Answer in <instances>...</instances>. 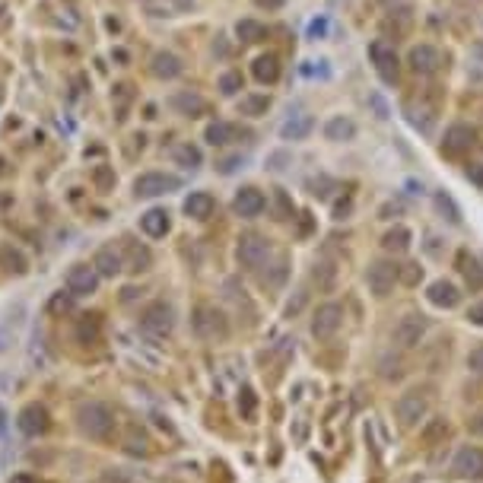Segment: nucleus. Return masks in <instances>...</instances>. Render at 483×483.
Instances as JSON below:
<instances>
[{"instance_id":"20","label":"nucleus","mask_w":483,"mask_h":483,"mask_svg":"<svg viewBox=\"0 0 483 483\" xmlns=\"http://www.w3.org/2000/svg\"><path fill=\"white\" fill-rule=\"evenodd\" d=\"M474 144V131L467 124H455V127H448V134H445V153H465L467 147Z\"/></svg>"},{"instance_id":"42","label":"nucleus","mask_w":483,"mask_h":483,"mask_svg":"<svg viewBox=\"0 0 483 483\" xmlns=\"http://www.w3.org/2000/svg\"><path fill=\"white\" fill-rule=\"evenodd\" d=\"M96 181H99V188H108V185L115 181V175L108 172V169H99V172H96Z\"/></svg>"},{"instance_id":"17","label":"nucleus","mask_w":483,"mask_h":483,"mask_svg":"<svg viewBox=\"0 0 483 483\" xmlns=\"http://www.w3.org/2000/svg\"><path fill=\"white\" fill-rule=\"evenodd\" d=\"M140 229H144L149 239H162V235L169 233V213L166 210H159V207L147 210V213L140 216Z\"/></svg>"},{"instance_id":"13","label":"nucleus","mask_w":483,"mask_h":483,"mask_svg":"<svg viewBox=\"0 0 483 483\" xmlns=\"http://www.w3.org/2000/svg\"><path fill=\"white\" fill-rule=\"evenodd\" d=\"M16 426H19V430H23L26 435H42V432H48V426H51L48 410H45L42 404H26L23 410H19V417H16Z\"/></svg>"},{"instance_id":"41","label":"nucleus","mask_w":483,"mask_h":483,"mask_svg":"<svg viewBox=\"0 0 483 483\" xmlns=\"http://www.w3.org/2000/svg\"><path fill=\"white\" fill-rule=\"evenodd\" d=\"M70 309V296H54L51 299V312H67Z\"/></svg>"},{"instance_id":"31","label":"nucleus","mask_w":483,"mask_h":483,"mask_svg":"<svg viewBox=\"0 0 483 483\" xmlns=\"http://www.w3.org/2000/svg\"><path fill=\"white\" fill-rule=\"evenodd\" d=\"M235 32H239L242 42H261V38H264V26L255 23V19H242Z\"/></svg>"},{"instance_id":"2","label":"nucleus","mask_w":483,"mask_h":483,"mask_svg":"<svg viewBox=\"0 0 483 483\" xmlns=\"http://www.w3.org/2000/svg\"><path fill=\"white\" fill-rule=\"evenodd\" d=\"M140 328L147 331V334L153 337H169L175 328V312L169 302H153L144 309V315H140Z\"/></svg>"},{"instance_id":"40","label":"nucleus","mask_w":483,"mask_h":483,"mask_svg":"<svg viewBox=\"0 0 483 483\" xmlns=\"http://www.w3.org/2000/svg\"><path fill=\"white\" fill-rule=\"evenodd\" d=\"M324 32H328V19H312V23H309V38H322L324 36Z\"/></svg>"},{"instance_id":"34","label":"nucleus","mask_w":483,"mask_h":483,"mask_svg":"<svg viewBox=\"0 0 483 483\" xmlns=\"http://www.w3.org/2000/svg\"><path fill=\"white\" fill-rule=\"evenodd\" d=\"M220 90L226 92V96H233V92H239V90H242V73H239V70H233V73H223V77H220Z\"/></svg>"},{"instance_id":"25","label":"nucleus","mask_w":483,"mask_h":483,"mask_svg":"<svg viewBox=\"0 0 483 483\" xmlns=\"http://www.w3.org/2000/svg\"><path fill=\"white\" fill-rule=\"evenodd\" d=\"M0 264H4L10 274H26V258H23V251H16L13 245L0 248Z\"/></svg>"},{"instance_id":"38","label":"nucleus","mask_w":483,"mask_h":483,"mask_svg":"<svg viewBox=\"0 0 483 483\" xmlns=\"http://www.w3.org/2000/svg\"><path fill=\"white\" fill-rule=\"evenodd\" d=\"M467 369L477 372V376H483V344L474 346V350L467 353Z\"/></svg>"},{"instance_id":"44","label":"nucleus","mask_w":483,"mask_h":483,"mask_svg":"<svg viewBox=\"0 0 483 483\" xmlns=\"http://www.w3.org/2000/svg\"><path fill=\"white\" fill-rule=\"evenodd\" d=\"M467 179L477 181V185L483 188V166H471V169H467Z\"/></svg>"},{"instance_id":"18","label":"nucleus","mask_w":483,"mask_h":483,"mask_svg":"<svg viewBox=\"0 0 483 483\" xmlns=\"http://www.w3.org/2000/svg\"><path fill=\"white\" fill-rule=\"evenodd\" d=\"M213 207H216V201L207 191H194L185 201V213L191 216V220H210V216H213Z\"/></svg>"},{"instance_id":"10","label":"nucleus","mask_w":483,"mask_h":483,"mask_svg":"<svg viewBox=\"0 0 483 483\" xmlns=\"http://www.w3.org/2000/svg\"><path fill=\"white\" fill-rule=\"evenodd\" d=\"M426 328H430V324H426L423 315H407V318H400V322H398L391 340L400 346V350H410V346L420 344V337L426 334Z\"/></svg>"},{"instance_id":"15","label":"nucleus","mask_w":483,"mask_h":483,"mask_svg":"<svg viewBox=\"0 0 483 483\" xmlns=\"http://www.w3.org/2000/svg\"><path fill=\"white\" fill-rule=\"evenodd\" d=\"M92 267H96L99 277H115L124 270V258H121V251L115 245H102L96 258H92Z\"/></svg>"},{"instance_id":"8","label":"nucleus","mask_w":483,"mask_h":483,"mask_svg":"<svg viewBox=\"0 0 483 483\" xmlns=\"http://www.w3.org/2000/svg\"><path fill=\"white\" fill-rule=\"evenodd\" d=\"M181 181L175 175H166V172H147L134 181V194L137 197H159V194H169L175 191Z\"/></svg>"},{"instance_id":"22","label":"nucleus","mask_w":483,"mask_h":483,"mask_svg":"<svg viewBox=\"0 0 483 483\" xmlns=\"http://www.w3.org/2000/svg\"><path fill=\"white\" fill-rule=\"evenodd\" d=\"M312 127H315V121L309 115H296V118H290L280 127V134H283V140H305L312 134Z\"/></svg>"},{"instance_id":"9","label":"nucleus","mask_w":483,"mask_h":483,"mask_svg":"<svg viewBox=\"0 0 483 483\" xmlns=\"http://www.w3.org/2000/svg\"><path fill=\"white\" fill-rule=\"evenodd\" d=\"M369 58H372V64H376L378 77H382L385 83H394V80H398V54H394L391 42H372Z\"/></svg>"},{"instance_id":"48","label":"nucleus","mask_w":483,"mask_h":483,"mask_svg":"<svg viewBox=\"0 0 483 483\" xmlns=\"http://www.w3.org/2000/svg\"><path fill=\"white\" fill-rule=\"evenodd\" d=\"M283 0H258V6H280Z\"/></svg>"},{"instance_id":"43","label":"nucleus","mask_w":483,"mask_h":483,"mask_svg":"<svg viewBox=\"0 0 483 483\" xmlns=\"http://www.w3.org/2000/svg\"><path fill=\"white\" fill-rule=\"evenodd\" d=\"M404 280H407V283H417V280H420V267H417V264H407Z\"/></svg>"},{"instance_id":"16","label":"nucleus","mask_w":483,"mask_h":483,"mask_svg":"<svg viewBox=\"0 0 483 483\" xmlns=\"http://www.w3.org/2000/svg\"><path fill=\"white\" fill-rule=\"evenodd\" d=\"M410 64L417 73H435L442 64V54L432 48V45H420V48L410 51Z\"/></svg>"},{"instance_id":"37","label":"nucleus","mask_w":483,"mask_h":483,"mask_svg":"<svg viewBox=\"0 0 483 483\" xmlns=\"http://www.w3.org/2000/svg\"><path fill=\"white\" fill-rule=\"evenodd\" d=\"M445 432H448V423H445V420H435V423H430L423 430V442H430V445H432V442L439 439V435H445Z\"/></svg>"},{"instance_id":"24","label":"nucleus","mask_w":483,"mask_h":483,"mask_svg":"<svg viewBox=\"0 0 483 483\" xmlns=\"http://www.w3.org/2000/svg\"><path fill=\"white\" fill-rule=\"evenodd\" d=\"M353 134H356V124L346 118H331L328 124H324V137L328 140H350Z\"/></svg>"},{"instance_id":"12","label":"nucleus","mask_w":483,"mask_h":483,"mask_svg":"<svg viewBox=\"0 0 483 483\" xmlns=\"http://www.w3.org/2000/svg\"><path fill=\"white\" fill-rule=\"evenodd\" d=\"M398 274H400L398 264H391V261H376V264L369 267V290L376 292L378 299L388 296V292L394 290V283H398Z\"/></svg>"},{"instance_id":"3","label":"nucleus","mask_w":483,"mask_h":483,"mask_svg":"<svg viewBox=\"0 0 483 483\" xmlns=\"http://www.w3.org/2000/svg\"><path fill=\"white\" fill-rule=\"evenodd\" d=\"M423 413H426V398L420 391H407L394 400V417H398V423L404 426V430L417 426L420 420H423Z\"/></svg>"},{"instance_id":"35","label":"nucleus","mask_w":483,"mask_h":483,"mask_svg":"<svg viewBox=\"0 0 483 483\" xmlns=\"http://www.w3.org/2000/svg\"><path fill=\"white\" fill-rule=\"evenodd\" d=\"M255 407H258L255 391H251V388H242V394H239V410H242V417H255Z\"/></svg>"},{"instance_id":"47","label":"nucleus","mask_w":483,"mask_h":483,"mask_svg":"<svg viewBox=\"0 0 483 483\" xmlns=\"http://www.w3.org/2000/svg\"><path fill=\"white\" fill-rule=\"evenodd\" d=\"M372 105L378 108V118H388V108H385V102L378 99V96H372Z\"/></svg>"},{"instance_id":"39","label":"nucleus","mask_w":483,"mask_h":483,"mask_svg":"<svg viewBox=\"0 0 483 483\" xmlns=\"http://www.w3.org/2000/svg\"><path fill=\"white\" fill-rule=\"evenodd\" d=\"M102 483H137V480H134L131 474H124V471H105Z\"/></svg>"},{"instance_id":"49","label":"nucleus","mask_w":483,"mask_h":483,"mask_svg":"<svg viewBox=\"0 0 483 483\" xmlns=\"http://www.w3.org/2000/svg\"><path fill=\"white\" fill-rule=\"evenodd\" d=\"M10 483H32V480H29V477H13Z\"/></svg>"},{"instance_id":"27","label":"nucleus","mask_w":483,"mask_h":483,"mask_svg":"<svg viewBox=\"0 0 483 483\" xmlns=\"http://www.w3.org/2000/svg\"><path fill=\"white\" fill-rule=\"evenodd\" d=\"M77 337H80V344H96L99 340V315H86L77 328Z\"/></svg>"},{"instance_id":"14","label":"nucleus","mask_w":483,"mask_h":483,"mask_svg":"<svg viewBox=\"0 0 483 483\" xmlns=\"http://www.w3.org/2000/svg\"><path fill=\"white\" fill-rule=\"evenodd\" d=\"M264 207H267V197L258 191V188H242V191L235 194V201H233L235 216H242V220H255V216H261Z\"/></svg>"},{"instance_id":"36","label":"nucleus","mask_w":483,"mask_h":483,"mask_svg":"<svg viewBox=\"0 0 483 483\" xmlns=\"http://www.w3.org/2000/svg\"><path fill=\"white\" fill-rule=\"evenodd\" d=\"M461 261H465V267H461V270H465L467 280H471L474 287H483V270H480V264L474 261V258H471V261H467V258H461Z\"/></svg>"},{"instance_id":"6","label":"nucleus","mask_w":483,"mask_h":483,"mask_svg":"<svg viewBox=\"0 0 483 483\" xmlns=\"http://www.w3.org/2000/svg\"><path fill=\"white\" fill-rule=\"evenodd\" d=\"M340 324H344V309H340L337 302H324L322 309L315 312V318H312V334L318 340H328L337 334Z\"/></svg>"},{"instance_id":"7","label":"nucleus","mask_w":483,"mask_h":483,"mask_svg":"<svg viewBox=\"0 0 483 483\" xmlns=\"http://www.w3.org/2000/svg\"><path fill=\"white\" fill-rule=\"evenodd\" d=\"M452 471H455V477H461V480H483V448L465 445L455 455Z\"/></svg>"},{"instance_id":"23","label":"nucleus","mask_w":483,"mask_h":483,"mask_svg":"<svg viewBox=\"0 0 483 483\" xmlns=\"http://www.w3.org/2000/svg\"><path fill=\"white\" fill-rule=\"evenodd\" d=\"M153 73H156V77H162V80L179 77V73H181V60L175 58V54L159 51V54L153 58Z\"/></svg>"},{"instance_id":"26","label":"nucleus","mask_w":483,"mask_h":483,"mask_svg":"<svg viewBox=\"0 0 483 483\" xmlns=\"http://www.w3.org/2000/svg\"><path fill=\"white\" fill-rule=\"evenodd\" d=\"M235 134V127L233 124H226V121H216V124H210L207 127V144H213V147H223V144H229V137Z\"/></svg>"},{"instance_id":"19","label":"nucleus","mask_w":483,"mask_h":483,"mask_svg":"<svg viewBox=\"0 0 483 483\" xmlns=\"http://www.w3.org/2000/svg\"><path fill=\"white\" fill-rule=\"evenodd\" d=\"M251 73H255L258 83H277L280 80V60H277V54H261L255 60V67H251Z\"/></svg>"},{"instance_id":"11","label":"nucleus","mask_w":483,"mask_h":483,"mask_svg":"<svg viewBox=\"0 0 483 483\" xmlns=\"http://www.w3.org/2000/svg\"><path fill=\"white\" fill-rule=\"evenodd\" d=\"M99 290V274L92 264H77L67 274V292L70 296H92Z\"/></svg>"},{"instance_id":"28","label":"nucleus","mask_w":483,"mask_h":483,"mask_svg":"<svg viewBox=\"0 0 483 483\" xmlns=\"http://www.w3.org/2000/svg\"><path fill=\"white\" fill-rule=\"evenodd\" d=\"M382 245L388 251H407V245H410V233H407L404 226H398V229H391V233L385 235Z\"/></svg>"},{"instance_id":"32","label":"nucleus","mask_w":483,"mask_h":483,"mask_svg":"<svg viewBox=\"0 0 483 483\" xmlns=\"http://www.w3.org/2000/svg\"><path fill=\"white\" fill-rule=\"evenodd\" d=\"M175 159H179L185 169H197L201 166V149L191 147V144H181L179 149H175Z\"/></svg>"},{"instance_id":"33","label":"nucleus","mask_w":483,"mask_h":483,"mask_svg":"<svg viewBox=\"0 0 483 483\" xmlns=\"http://www.w3.org/2000/svg\"><path fill=\"white\" fill-rule=\"evenodd\" d=\"M127 251H131V264H127V270H147L149 251H147V248H137V245H127Z\"/></svg>"},{"instance_id":"30","label":"nucleus","mask_w":483,"mask_h":483,"mask_svg":"<svg viewBox=\"0 0 483 483\" xmlns=\"http://www.w3.org/2000/svg\"><path fill=\"white\" fill-rule=\"evenodd\" d=\"M175 108H181L185 115H191V118H197V115H203V99L201 96H175V102H172Z\"/></svg>"},{"instance_id":"46","label":"nucleus","mask_w":483,"mask_h":483,"mask_svg":"<svg viewBox=\"0 0 483 483\" xmlns=\"http://www.w3.org/2000/svg\"><path fill=\"white\" fill-rule=\"evenodd\" d=\"M471 432H474V435H483V413H477V417L471 420Z\"/></svg>"},{"instance_id":"21","label":"nucleus","mask_w":483,"mask_h":483,"mask_svg":"<svg viewBox=\"0 0 483 483\" xmlns=\"http://www.w3.org/2000/svg\"><path fill=\"white\" fill-rule=\"evenodd\" d=\"M458 299H461L458 287L448 283V280H439V283H432L430 287V302L439 305V309H452V305H458Z\"/></svg>"},{"instance_id":"29","label":"nucleus","mask_w":483,"mask_h":483,"mask_svg":"<svg viewBox=\"0 0 483 483\" xmlns=\"http://www.w3.org/2000/svg\"><path fill=\"white\" fill-rule=\"evenodd\" d=\"M267 105H270L267 96H245L242 105H239V112H242V115H251V118H258V115L267 112Z\"/></svg>"},{"instance_id":"45","label":"nucleus","mask_w":483,"mask_h":483,"mask_svg":"<svg viewBox=\"0 0 483 483\" xmlns=\"http://www.w3.org/2000/svg\"><path fill=\"white\" fill-rule=\"evenodd\" d=\"M467 318H471L474 324H483V302H477L471 312H467Z\"/></svg>"},{"instance_id":"1","label":"nucleus","mask_w":483,"mask_h":483,"mask_svg":"<svg viewBox=\"0 0 483 483\" xmlns=\"http://www.w3.org/2000/svg\"><path fill=\"white\" fill-rule=\"evenodd\" d=\"M77 426L90 439H108L115 430V410L102 400H86L77 407Z\"/></svg>"},{"instance_id":"4","label":"nucleus","mask_w":483,"mask_h":483,"mask_svg":"<svg viewBox=\"0 0 483 483\" xmlns=\"http://www.w3.org/2000/svg\"><path fill=\"white\" fill-rule=\"evenodd\" d=\"M194 331L201 337H207V340L226 337V331H229L226 315H223V312H216L213 305H201V309L194 312Z\"/></svg>"},{"instance_id":"5","label":"nucleus","mask_w":483,"mask_h":483,"mask_svg":"<svg viewBox=\"0 0 483 483\" xmlns=\"http://www.w3.org/2000/svg\"><path fill=\"white\" fill-rule=\"evenodd\" d=\"M235 255H239V264L248 270H258L264 267V261H267L270 255V245L261 239V235H242L239 239V248H235Z\"/></svg>"}]
</instances>
